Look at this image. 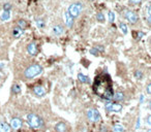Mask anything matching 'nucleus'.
I'll use <instances>...</instances> for the list:
<instances>
[{
	"mask_svg": "<svg viewBox=\"0 0 151 132\" xmlns=\"http://www.w3.org/2000/svg\"><path fill=\"white\" fill-rule=\"evenodd\" d=\"M92 90L96 96L106 101H111L114 96L112 78L106 72L95 76L92 84Z\"/></svg>",
	"mask_w": 151,
	"mask_h": 132,
	"instance_id": "1",
	"label": "nucleus"
},
{
	"mask_svg": "<svg viewBox=\"0 0 151 132\" xmlns=\"http://www.w3.org/2000/svg\"><path fill=\"white\" fill-rule=\"evenodd\" d=\"M44 68L43 66L39 65V64H31L30 66H28L27 68L24 70V78L27 79V80H31V79H34L35 76L39 75L43 72Z\"/></svg>",
	"mask_w": 151,
	"mask_h": 132,
	"instance_id": "2",
	"label": "nucleus"
},
{
	"mask_svg": "<svg viewBox=\"0 0 151 132\" xmlns=\"http://www.w3.org/2000/svg\"><path fill=\"white\" fill-rule=\"evenodd\" d=\"M27 123L28 125L30 126L33 129H38V128H41L44 126V121L38 115L36 114H28L27 115Z\"/></svg>",
	"mask_w": 151,
	"mask_h": 132,
	"instance_id": "3",
	"label": "nucleus"
},
{
	"mask_svg": "<svg viewBox=\"0 0 151 132\" xmlns=\"http://www.w3.org/2000/svg\"><path fill=\"white\" fill-rule=\"evenodd\" d=\"M82 10H83V4L81 2L71 3L69 6V8H67V13H69L73 19L78 18L81 15V13H82Z\"/></svg>",
	"mask_w": 151,
	"mask_h": 132,
	"instance_id": "4",
	"label": "nucleus"
},
{
	"mask_svg": "<svg viewBox=\"0 0 151 132\" xmlns=\"http://www.w3.org/2000/svg\"><path fill=\"white\" fill-rule=\"evenodd\" d=\"M106 110L107 112H114V113H120L123 108L121 104L119 102H112V101H108L105 105Z\"/></svg>",
	"mask_w": 151,
	"mask_h": 132,
	"instance_id": "5",
	"label": "nucleus"
},
{
	"mask_svg": "<svg viewBox=\"0 0 151 132\" xmlns=\"http://www.w3.org/2000/svg\"><path fill=\"white\" fill-rule=\"evenodd\" d=\"M124 17H125V19L131 24L139 23V16H138L137 13L134 12V10H131V9L125 10V13H124Z\"/></svg>",
	"mask_w": 151,
	"mask_h": 132,
	"instance_id": "6",
	"label": "nucleus"
},
{
	"mask_svg": "<svg viewBox=\"0 0 151 132\" xmlns=\"http://www.w3.org/2000/svg\"><path fill=\"white\" fill-rule=\"evenodd\" d=\"M86 115H87V118L89 119V121L94 122V123H95V122H99V121L101 120V114H99V110L95 108L88 109Z\"/></svg>",
	"mask_w": 151,
	"mask_h": 132,
	"instance_id": "7",
	"label": "nucleus"
},
{
	"mask_svg": "<svg viewBox=\"0 0 151 132\" xmlns=\"http://www.w3.org/2000/svg\"><path fill=\"white\" fill-rule=\"evenodd\" d=\"M9 125H10V127H12L13 129L18 130L23 125V121L20 118H13L12 120H10V124H9Z\"/></svg>",
	"mask_w": 151,
	"mask_h": 132,
	"instance_id": "8",
	"label": "nucleus"
},
{
	"mask_svg": "<svg viewBox=\"0 0 151 132\" xmlns=\"http://www.w3.org/2000/svg\"><path fill=\"white\" fill-rule=\"evenodd\" d=\"M27 52L30 56H36L38 53V49H37V44L35 42H30L27 46Z\"/></svg>",
	"mask_w": 151,
	"mask_h": 132,
	"instance_id": "9",
	"label": "nucleus"
},
{
	"mask_svg": "<svg viewBox=\"0 0 151 132\" xmlns=\"http://www.w3.org/2000/svg\"><path fill=\"white\" fill-rule=\"evenodd\" d=\"M33 93L37 97H44L46 95V89L43 86H35L33 88Z\"/></svg>",
	"mask_w": 151,
	"mask_h": 132,
	"instance_id": "10",
	"label": "nucleus"
},
{
	"mask_svg": "<svg viewBox=\"0 0 151 132\" xmlns=\"http://www.w3.org/2000/svg\"><path fill=\"white\" fill-rule=\"evenodd\" d=\"M54 129H55L56 132H66L69 128H67V125L64 122H58L54 127Z\"/></svg>",
	"mask_w": 151,
	"mask_h": 132,
	"instance_id": "11",
	"label": "nucleus"
},
{
	"mask_svg": "<svg viewBox=\"0 0 151 132\" xmlns=\"http://www.w3.org/2000/svg\"><path fill=\"white\" fill-rule=\"evenodd\" d=\"M53 34L56 35V36H60V35L63 34L64 32V27L62 25H55L52 29Z\"/></svg>",
	"mask_w": 151,
	"mask_h": 132,
	"instance_id": "12",
	"label": "nucleus"
},
{
	"mask_svg": "<svg viewBox=\"0 0 151 132\" xmlns=\"http://www.w3.org/2000/svg\"><path fill=\"white\" fill-rule=\"evenodd\" d=\"M125 98V94L122 91H118L116 93H114V96H113V99H114L116 102H121V101L124 100Z\"/></svg>",
	"mask_w": 151,
	"mask_h": 132,
	"instance_id": "13",
	"label": "nucleus"
},
{
	"mask_svg": "<svg viewBox=\"0 0 151 132\" xmlns=\"http://www.w3.org/2000/svg\"><path fill=\"white\" fill-rule=\"evenodd\" d=\"M77 76H78V81H80V83H82V84H90L91 83L89 76L83 74L82 72H79Z\"/></svg>",
	"mask_w": 151,
	"mask_h": 132,
	"instance_id": "14",
	"label": "nucleus"
},
{
	"mask_svg": "<svg viewBox=\"0 0 151 132\" xmlns=\"http://www.w3.org/2000/svg\"><path fill=\"white\" fill-rule=\"evenodd\" d=\"M12 131V127L9 124H7L6 122L1 121L0 122V132H10Z\"/></svg>",
	"mask_w": 151,
	"mask_h": 132,
	"instance_id": "15",
	"label": "nucleus"
},
{
	"mask_svg": "<svg viewBox=\"0 0 151 132\" xmlns=\"http://www.w3.org/2000/svg\"><path fill=\"white\" fill-rule=\"evenodd\" d=\"M65 22H66L67 28L71 29V28H73V18L67 12L65 13Z\"/></svg>",
	"mask_w": 151,
	"mask_h": 132,
	"instance_id": "16",
	"label": "nucleus"
},
{
	"mask_svg": "<svg viewBox=\"0 0 151 132\" xmlns=\"http://www.w3.org/2000/svg\"><path fill=\"white\" fill-rule=\"evenodd\" d=\"M10 19V12H5L3 10V13L0 15V20L4 22V21H8Z\"/></svg>",
	"mask_w": 151,
	"mask_h": 132,
	"instance_id": "17",
	"label": "nucleus"
},
{
	"mask_svg": "<svg viewBox=\"0 0 151 132\" xmlns=\"http://www.w3.org/2000/svg\"><path fill=\"white\" fill-rule=\"evenodd\" d=\"M17 27H19L20 29L24 30L28 27V23L26 22L25 20H19L18 23H17Z\"/></svg>",
	"mask_w": 151,
	"mask_h": 132,
	"instance_id": "18",
	"label": "nucleus"
},
{
	"mask_svg": "<svg viewBox=\"0 0 151 132\" xmlns=\"http://www.w3.org/2000/svg\"><path fill=\"white\" fill-rule=\"evenodd\" d=\"M119 29L122 31V33H123L124 35H126L128 33V28H127V25H126L125 23H123V22H120L119 23Z\"/></svg>",
	"mask_w": 151,
	"mask_h": 132,
	"instance_id": "19",
	"label": "nucleus"
},
{
	"mask_svg": "<svg viewBox=\"0 0 151 132\" xmlns=\"http://www.w3.org/2000/svg\"><path fill=\"white\" fill-rule=\"evenodd\" d=\"M22 34H23V30L20 29L19 27H16L14 30H13V35H14V37H16V38L20 37Z\"/></svg>",
	"mask_w": 151,
	"mask_h": 132,
	"instance_id": "20",
	"label": "nucleus"
},
{
	"mask_svg": "<svg viewBox=\"0 0 151 132\" xmlns=\"http://www.w3.org/2000/svg\"><path fill=\"white\" fill-rule=\"evenodd\" d=\"M36 26L39 28V29H44L46 27V23H45V21L43 19H36Z\"/></svg>",
	"mask_w": 151,
	"mask_h": 132,
	"instance_id": "21",
	"label": "nucleus"
},
{
	"mask_svg": "<svg viewBox=\"0 0 151 132\" xmlns=\"http://www.w3.org/2000/svg\"><path fill=\"white\" fill-rule=\"evenodd\" d=\"M12 92L13 94H20L21 93V87L18 84H14L12 87Z\"/></svg>",
	"mask_w": 151,
	"mask_h": 132,
	"instance_id": "22",
	"label": "nucleus"
},
{
	"mask_svg": "<svg viewBox=\"0 0 151 132\" xmlns=\"http://www.w3.org/2000/svg\"><path fill=\"white\" fill-rule=\"evenodd\" d=\"M113 132H124V128L122 125H120V124H116V125H114V127H113L112 129Z\"/></svg>",
	"mask_w": 151,
	"mask_h": 132,
	"instance_id": "23",
	"label": "nucleus"
},
{
	"mask_svg": "<svg viewBox=\"0 0 151 132\" xmlns=\"http://www.w3.org/2000/svg\"><path fill=\"white\" fill-rule=\"evenodd\" d=\"M96 20L99 21V23H105L106 22V17L103 13H99V14L96 15Z\"/></svg>",
	"mask_w": 151,
	"mask_h": 132,
	"instance_id": "24",
	"label": "nucleus"
},
{
	"mask_svg": "<svg viewBox=\"0 0 151 132\" xmlns=\"http://www.w3.org/2000/svg\"><path fill=\"white\" fill-rule=\"evenodd\" d=\"M108 20H109V23H114L115 21V14L113 12H109L108 13Z\"/></svg>",
	"mask_w": 151,
	"mask_h": 132,
	"instance_id": "25",
	"label": "nucleus"
},
{
	"mask_svg": "<svg viewBox=\"0 0 151 132\" xmlns=\"http://www.w3.org/2000/svg\"><path fill=\"white\" fill-rule=\"evenodd\" d=\"M89 53L92 55V56H95V57H99V54H101V53H99V51H97V49H96L95 47H93V48H91V49H90Z\"/></svg>",
	"mask_w": 151,
	"mask_h": 132,
	"instance_id": "26",
	"label": "nucleus"
},
{
	"mask_svg": "<svg viewBox=\"0 0 151 132\" xmlns=\"http://www.w3.org/2000/svg\"><path fill=\"white\" fill-rule=\"evenodd\" d=\"M134 75H135V78L137 79V80H142L143 79V72L141 70H136Z\"/></svg>",
	"mask_w": 151,
	"mask_h": 132,
	"instance_id": "27",
	"label": "nucleus"
},
{
	"mask_svg": "<svg viewBox=\"0 0 151 132\" xmlns=\"http://www.w3.org/2000/svg\"><path fill=\"white\" fill-rule=\"evenodd\" d=\"M10 9H12V4L10 3H5L3 5V10H5V12H10Z\"/></svg>",
	"mask_w": 151,
	"mask_h": 132,
	"instance_id": "28",
	"label": "nucleus"
},
{
	"mask_svg": "<svg viewBox=\"0 0 151 132\" xmlns=\"http://www.w3.org/2000/svg\"><path fill=\"white\" fill-rule=\"evenodd\" d=\"M136 34H137V37H136V39H137V40H140V39H141L143 36H144V32H142V31H136Z\"/></svg>",
	"mask_w": 151,
	"mask_h": 132,
	"instance_id": "29",
	"label": "nucleus"
},
{
	"mask_svg": "<svg viewBox=\"0 0 151 132\" xmlns=\"http://www.w3.org/2000/svg\"><path fill=\"white\" fill-rule=\"evenodd\" d=\"M128 2L134 5H139L140 3L142 2V0H128Z\"/></svg>",
	"mask_w": 151,
	"mask_h": 132,
	"instance_id": "30",
	"label": "nucleus"
},
{
	"mask_svg": "<svg viewBox=\"0 0 151 132\" xmlns=\"http://www.w3.org/2000/svg\"><path fill=\"white\" fill-rule=\"evenodd\" d=\"M146 92H147V94L151 95V82L146 86Z\"/></svg>",
	"mask_w": 151,
	"mask_h": 132,
	"instance_id": "31",
	"label": "nucleus"
},
{
	"mask_svg": "<svg viewBox=\"0 0 151 132\" xmlns=\"http://www.w3.org/2000/svg\"><path fill=\"white\" fill-rule=\"evenodd\" d=\"M95 48L97 49V51H99V53H103V52H105V47H103V46H95Z\"/></svg>",
	"mask_w": 151,
	"mask_h": 132,
	"instance_id": "32",
	"label": "nucleus"
},
{
	"mask_svg": "<svg viewBox=\"0 0 151 132\" xmlns=\"http://www.w3.org/2000/svg\"><path fill=\"white\" fill-rule=\"evenodd\" d=\"M146 123L151 126V115H148V116L146 117Z\"/></svg>",
	"mask_w": 151,
	"mask_h": 132,
	"instance_id": "33",
	"label": "nucleus"
},
{
	"mask_svg": "<svg viewBox=\"0 0 151 132\" xmlns=\"http://www.w3.org/2000/svg\"><path fill=\"white\" fill-rule=\"evenodd\" d=\"M144 100H145V97H144V95H143V94H141V95H140V99H139V101H140V104H142V103L144 102Z\"/></svg>",
	"mask_w": 151,
	"mask_h": 132,
	"instance_id": "34",
	"label": "nucleus"
},
{
	"mask_svg": "<svg viewBox=\"0 0 151 132\" xmlns=\"http://www.w3.org/2000/svg\"><path fill=\"white\" fill-rule=\"evenodd\" d=\"M140 128V118H138L137 120V125H136V129H139Z\"/></svg>",
	"mask_w": 151,
	"mask_h": 132,
	"instance_id": "35",
	"label": "nucleus"
},
{
	"mask_svg": "<svg viewBox=\"0 0 151 132\" xmlns=\"http://www.w3.org/2000/svg\"><path fill=\"white\" fill-rule=\"evenodd\" d=\"M148 17L149 18H151V5L148 7Z\"/></svg>",
	"mask_w": 151,
	"mask_h": 132,
	"instance_id": "36",
	"label": "nucleus"
},
{
	"mask_svg": "<svg viewBox=\"0 0 151 132\" xmlns=\"http://www.w3.org/2000/svg\"><path fill=\"white\" fill-rule=\"evenodd\" d=\"M147 22H148V24L151 26V18H149V17H148V18H147Z\"/></svg>",
	"mask_w": 151,
	"mask_h": 132,
	"instance_id": "37",
	"label": "nucleus"
},
{
	"mask_svg": "<svg viewBox=\"0 0 151 132\" xmlns=\"http://www.w3.org/2000/svg\"><path fill=\"white\" fill-rule=\"evenodd\" d=\"M3 66H4V65H3V63H0V69H2Z\"/></svg>",
	"mask_w": 151,
	"mask_h": 132,
	"instance_id": "38",
	"label": "nucleus"
},
{
	"mask_svg": "<svg viewBox=\"0 0 151 132\" xmlns=\"http://www.w3.org/2000/svg\"><path fill=\"white\" fill-rule=\"evenodd\" d=\"M149 108L151 109V99H150V100H149Z\"/></svg>",
	"mask_w": 151,
	"mask_h": 132,
	"instance_id": "39",
	"label": "nucleus"
},
{
	"mask_svg": "<svg viewBox=\"0 0 151 132\" xmlns=\"http://www.w3.org/2000/svg\"><path fill=\"white\" fill-rule=\"evenodd\" d=\"M146 132H151V129H148V130H147Z\"/></svg>",
	"mask_w": 151,
	"mask_h": 132,
	"instance_id": "40",
	"label": "nucleus"
},
{
	"mask_svg": "<svg viewBox=\"0 0 151 132\" xmlns=\"http://www.w3.org/2000/svg\"><path fill=\"white\" fill-rule=\"evenodd\" d=\"M89 1H94V0H89Z\"/></svg>",
	"mask_w": 151,
	"mask_h": 132,
	"instance_id": "41",
	"label": "nucleus"
},
{
	"mask_svg": "<svg viewBox=\"0 0 151 132\" xmlns=\"http://www.w3.org/2000/svg\"><path fill=\"white\" fill-rule=\"evenodd\" d=\"M150 44H151V39H150Z\"/></svg>",
	"mask_w": 151,
	"mask_h": 132,
	"instance_id": "42",
	"label": "nucleus"
}]
</instances>
